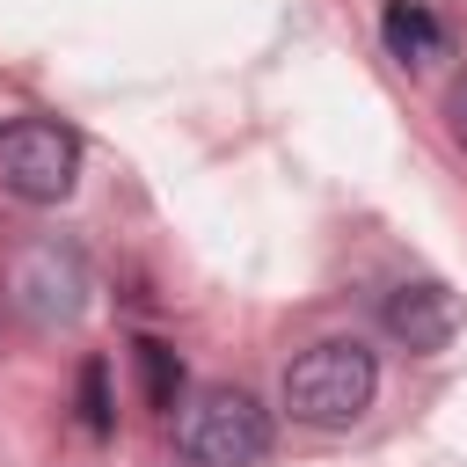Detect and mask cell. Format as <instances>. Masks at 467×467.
I'll return each mask as SVG.
<instances>
[{
    "label": "cell",
    "mask_w": 467,
    "mask_h": 467,
    "mask_svg": "<svg viewBox=\"0 0 467 467\" xmlns=\"http://www.w3.org/2000/svg\"><path fill=\"white\" fill-rule=\"evenodd\" d=\"M372 394H379V365H372V350L358 336H328V343H314V350H299L285 365V409L299 423H314V431L358 423L372 409Z\"/></svg>",
    "instance_id": "obj_1"
},
{
    "label": "cell",
    "mask_w": 467,
    "mask_h": 467,
    "mask_svg": "<svg viewBox=\"0 0 467 467\" xmlns=\"http://www.w3.org/2000/svg\"><path fill=\"white\" fill-rule=\"evenodd\" d=\"M182 452L197 467H263L270 460V409L248 387H204L182 409Z\"/></svg>",
    "instance_id": "obj_2"
},
{
    "label": "cell",
    "mask_w": 467,
    "mask_h": 467,
    "mask_svg": "<svg viewBox=\"0 0 467 467\" xmlns=\"http://www.w3.org/2000/svg\"><path fill=\"white\" fill-rule=\"evenodd\" d=\"M73 175H80V139L58 117H15V124H0V182L22 204L73 197Z\"/></svg>",
    "instance_id": "obj_3"
},
{
    "label": "cell",
    "mask_w": 467,
    "mask_h": 467,
    "mask_svg": "<svg viewBox=\"0 0 467 467\" xmlns=\"http://www.w3.org/2000/svg\"><path fill=\"white\" fill-rule=\"evenodd\" d=\"M80 292H88V277H80V255L73 248H58V241H36L22 263H15V299H22V314L29 321H73L80 314Z\"/></svg>",
    "instance_id": "obj_4"
},
{
    "label": "cell",
    "mask_w": 467,
    "mask_h": 467,
    "mask_svg": "<svg viewBox=\"0 0 467 467\" xmlns=\"http://www.w3.org/2000/svg\"><path fill=\"white\" fill-rule=\"evenodd\" d=\"M379 328H387L394 343H409V350H445L452 328H460V299H452V285H438V277L394 285V292L379 299Z\"/></svg>",
    "instance_id": "obj_5"
},
{
    "label": "cell",
    "mask_w": 467,
    "mask_h": 467,
    "mask_svg": "<svg viewBox=\"0 0 467 467\" xmlns=\"http://www.w3.org/2000/svg\"><path fill=\"white\" fill-rule=\"evenodd\" d=\"M379 44H387V58H401V66H438V58L452 51V29H445L423 0H387V7H379Z\"/></svg>",
    "instance_id": "obj_6"
},
{
    "label": "cell",
    "mask_w": 467,
    "mask_h": 467,
    "mask_svg": "<svg viewBox=\"0 0 467 467\" xmlns=\"http://www.w3.org/2000/svg\"><path fill=\"white\" fill-rule=\"evenodd\" d=\"M139 379H146V401H153V409H175V394H182V365H175L168 343L139 336Z\"/></svg>",
    "instance_id": "obj_7"
},
{
    "label": "cell",
    "mask_w": 467,
    "mask_h": 467,
    "mask_svg": "<svg viewBox=\"0 0 467 467\" xmlns=\"http://www.w3.org/2000/svg\"><path fill=\"white\" fill-rule=\"evenodd\" d=\"M80 423H88L95 438H109V423H117V416H109V372H102V365L80 372Z\"/></svg>",
    "instance_id": "obj_8"
},
{
    "label": "cell",
    "mask_w": 467,
    "mask_h": 467,
    "mask_svg": "<svg viewBox=\"0 0 467 467\" xmlns=\"http://www.w3.org/2000/svg\"><path fill=\"white\" fill-rule=\"evenodd\" d=\"M445 117H452V139H460V146H467V80H460V88H452V102H445Z\"/></svg>",
    "instance_id": "obj_9"
}]
</instances>
